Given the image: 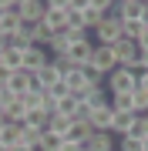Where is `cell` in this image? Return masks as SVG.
I'll list each match as a JSON object with an SVG mask.
<instances>
[{
    "label": "cell",
    "mask_w": 148,
    "mask_h": 151,
    "mask_svg": "<svg viewBox=\"0 0 148 151\" xmlns=\"http://www.w3.org/2000/svg\"><path fill=\"white\" fill-rule=\"evenodd\" d=\"M0 94H4V84H0Z\"/></svg>",
    "instance_id": "cell-44"
},
{
    "label": "cell",
    "mask_w": 148,
    "mask_h": 151,
    "mask_svg": "<svg viewBox=\"0 0 148 151\" xmlns=\"http://www.w3.org/2000/svg\"><path fill=\"white\" fill-rule=\"evenodd\" d=\"M64 84H67L71 94H81L84 87H91L88 77H84V67H67V70H64Z\"/></svg>",
    "instance_id": "cell-13"
},
{
    "label": "cell",
    "mask_w": 148,
    "mask_h": 151,
    "mask_svg": "<svg viewBox=\"0 0 148 151\" xmlns=\"http://www.w3.org/2000/svg\"><path fill=\"white\" fill-rule=\"evenodd\" d=\"M0 60H4V47H0Z\"/></svg>",
    "instance_id": "cell-43"
},
{
    "label": "cell",
    "mask_w": 148,
    "mask_h": 151,
    "mask_svg": "<svg viewBox=\"0 0 148 151\" xmlns=\"http://www.w3.org/2000/svg\"><path fill=\"white\" fill-rule=\"evenodd\" d=\"M118 138L111 134V131H94V134L84 141V151H115Z\"/></svg>",
    "instance_id": "cell-10"
},
{
    "label": "cell",
    "mask_w": 148,
    "mask_h": 151,
    "mask_svg": "<svg viewBox=\"0 0 148 151\" xmlns=\"http://www.w3.org/2000/svg\"><path fill=\"white\" fill-rule=\"evenodd\" d=\"M7 118H10L14 124H20L24 118H27V104H24V101H20V97H14V101H10V104H7Z\"/></svg>",
    "instance_id": "cell-21"
},
{
    "label": "cell",
    "mask_w": 148,
    "mask_h": 151,
    "mask_svg": "<svg viewBox=\"0 0 148 151\" xmlns=\"http://www.w3.org/2000/svg\"><path fill=\"white\" fill-rule=\"evenodd\" d=\"M135 121H138V111H115V128H111V134H115V138L128 134Z\"/></svg>",
    "instance_id": "cell-16"
},
{
    "label": "cell",
    "mask_w": 148,
    "mask_h": 151,
    "mask_svg": "<svg viewBox=\"0 0 148 151\" xmlns=\"http://www.w3.org/2000/svg\"><path fill=\"white\" fill-rule=\"evenodd\" d=\"M67 64L71 67H84V64H91V57H94V44H91V37L88 40H74L71 47H67Z\"/></svg>",
    "instance_id": "cell-4"
},
{
    "label": "cell",
    "mask_w": 148,
    "mask_h": 151,
    "mask_svg": "<svg viewBox=\"0 0 148 151\" xmlns=\"http://www.w3.org/2000/svg\"><path fill=\"white\" fill-rule=\"evenodd\" d=\"M51 94H54L57 101H61V97H67V94H71V91H67V84L61 81V84H54V87H51Z\"/></svg>",
    "instance_id": "cell-32"
},
{
    "label": "cell",
    "mask_w": 148,
    "mask_h": 151,
    "mask_svg": "<svg viewBox=\"0 0 148 151\" xmlns=\"http://www.w3.org/2000/svg\"><path fill=\"white\" fill-rule=\"evenodd\" d=\"M138 84H142V87H145V91H148V74H145V77H142V81H138Z\"/></svg>",
    "instance_id": "cell-38"
},
{
    "label": "cell",
    "mask_w": 148,
    "mask_h": 151,
    "mask_svg": "<svg viewBox=\"0 0 148 151\" xmlns=\"http://www.w3.org/2000/svg\"><path fill=\"white\" fill-rule=\"evenodd\" d=\"M4 17H7V7H0V20H4Z\"/></svg>",
    "instance_id": "cell-40"
},
{
    "label": "cell",
    "mask_w": 148,
    "mask_h": 151,
    "mask_svg": "<svg viewBox=\"0 0 148 151\" xmlns=\"http://www.w3.org/2000/svg\"><path fill=\"white\" fill-rule=\"evenodd\" d=\"M0 151H10V145H4V141H0Z\"/></svg>",
    "instance_id": "cell-41"
},
{
    "label": "cell",
    "mask_w": 148,
    "mask_h": 151,
    "mask_svg": "<svg viewBox=\"0 0 148 151\" xmlns=\"http://www.w3.org/2000/svg\"><path fill=\"white\" fill-rule=\"evenodd\" d=\"M101 20H104V14H98L94 7H88V10H84V27H88V30H94Z\"/></svg>",
    "instance_id": "cell-29"
},
{
    "label": "cell",
    "mask_w": 148,
    "mask_h": 151,
    "mask_svg": "<svg viewBox=\"0 0 148 151\" xmlns=\"http://www.w3.org/2000/svg\"><path fill=\"white\" fill-rule=\"evenodd\" d=\"M77 111H81V101H77V94H67L57 101V114H64V118H77Z\"/></svg>",
    "instance_id": "cell-17"
},
{
    "label": "cell",
    "mask_w": 148,
    "mask_h": 151,
    "mask_svg": "<svg viewBox=\"0 0 148 151\" xmlns=\"http://www.w3.org/2000/svg\"><path fill=\"white\" fill-rule=\"evenodd\" d=\"M115 7H118V4H115ZM91 34H94V44H118L121 37H125V20L118 17V10H111Z\"/></svg>",
    "instance_id": "cell-1"
},
{
    "label": "cell",
    "mask_w": 148,
    "mask_h": 151,
    "mask_svg": "<svg viewBox=\"0 0 148 151\" xmlns=\"http://www.w3.org/2000/svg\"><path fill=\"white\" fill-rule=\"evenodd\" d=\"M10 151H40V148H34V145H24V141H17V145H14Z\"/></svg>",
    "instance_id": "cell-35"
},
{
    "label": "cell",
    "mask_w": 148,
    "mask_h": 151,
    "mask_svg": "<svg viewBox=\"0 0 148 151\" xmlns=\"http://www.w3.org/2000/svg\"><path fill=\"white\" fill-rule=\"evenodd\" d=\"M44 14H47V4H44V0H24V4H20V17H24V20L44 24Z\"/></svg>",
    "instance_id": "cell-12"
},
{
    "label": "cell",
    "mask_w": 148,
    "mask_h": 151,
    "mask_svg": "<svg viewBox=\"0 0 148 151\" xmlns=\"http://www.w3.org/2000/svg\"><path fill=\"white\" fill-rule=\"evenodd\" d=\"M61 151H84V145H81V141H67V138H64V145H61Z\"/></svg>",
    "instance_id": "cell-34"
},
{
    "label": "cell",
    "mask_w": 148,
    "mask_h": 151,
    "mask_svg": "<svg viewBox=\"0 0 148 151\" xmlns=\"http://www.w3.org/2000/svg\"><path fill=\"white\" fill-rule=\"evenodd\" d=\"M44 111H47V114H57V97L51 94V91L44 94Z\"/></svg>",
    "instance_id": "cell-31"
},
{
    "label": "cell",
    "mask_w": 148,
    "mask_h": 151,
    "mask_svg": "<svg viewBox=\"0 0 148 151\" xmlns=\"http://www.w3.org/2000/svg\"><path fill=\"white\" fill-rule=\"evenodd\" d=\"M115 148H118V151H145V148H142V141H138V138H131V134H121Z\"/></svg>",
    "instance_id": "cell-26"
},
{
    "label": "cell",
    "mask_w": 148,
    "mask_h": 151,
    "mask_svg": "<svg viewBox=\"0 0 148 151\" xmlns=\"http://www.w3.org/2000/svg\"><path fill=\"white\" fill-rule=\"evenodd\" d=\"M111 108L115 111H135V91L131 94H115L111 97Z\"/></svg>",
    "instance_id": "cell-24"
},
{
    "label": "cell",
    "mask_w": 148,
    "mask_h": 151,
    "mask_svg": "<svg viewBox=\"0 0 148 151\" xmlns=\"http://www.w3.org/2000/svg\"><path fill=\"white\" fill-rule=\"evenodd\" d=\"M115 54H118V64L121 67H131L142 60V47H138V40H128V37H121L115 44Z\"/></svg>",
    "instance_id": "cell-6"
},
{
    "label": "cell",
    "mask_w": 148,
    "mask_h": 151,
    "mask_svg": "<svg viewBox=\"0 0 148 151\" xmlns=\"http://www.w3.org/2000/svg\"><path fill=\"white\" fill-rule=\"evenodd\" d=\"M142 64H145V67H148V50H142Z\"/></svg>",
    "instance_id": "cell-37"
},
{
    "label": "cell",
    "mask_w": 148,
    "mask_h": 151,
    "mask_svg": "<svg viewBox=\"0 0 148 151\" xmlns=\"http://www.w3.org/2000/svg\"><path fill=\"white\" fill-rule=\"evenodd\" d=\"M47 60H51V50L40 47V44H34V47L24 50V70H30V74H34V70H40Z\"/></svg>",
    "instance_id": "cell-9"
},
{
    "label": "cell",
    "mask_w": 148,
    "mask_h": 151,
    "mask_svg": "<svg viewBox=\"0 0 148 151\" xmlns=\"http://www.w3.org/2000/svg\"><path fill=\"white\" fill-rule=\"evenodd\" d=\"M115 151H118V148H115Z\"/></svg>",
    "instance_id": "cell-46"
},
{
    "label": "cell",
    "mask_w": 148,
    "mask_h": 151,
    "mask_svg": "<svg viewBox=\"0 0 148 151\" xmlns=\"http://www.w3.org/2000/svg\"><path fill=\"white\" fill-rule=\"evenodd\" d=\"M0 64H4V67H10V70H20V67H24V50H20V47H7Z\"/></svg>",
    "instance_id": "cell-20"
},
{
    "label": "cell",
    "mask_w": 148,
    "mask_h": 151,
    "mask_svg": "<svg viewBox=\"0 0 148 151\" xmlns=\"http://www.w3.org/2000/svg\"><path fill=\"white\" fill-rule=\"evenodd\" d=\"M10 4H14V0H0V7H10Z\"/></svg>",
    "instance_id": "cell-39"
},
{
    "label": "cell",
    "mask_w": 148,
    "mask_h": 151,
    "mask_svg": "<svg viewBox=\"0 0 148 151\" xmlns=\"http://www.w3.org/2000/svg\"><path fill=\"white\" fill-rule=\"evenodd\" d=\"M104 87H108L111 97H115V94H131L138 87V77H135L131 67H118V70H111V74L104 77Z\"/></svg>",
    "instance_id": "cell-2"
},
{
    "label": "cell",
    "mask_w": 148,
    "mask_h": 151,
    "mask_svg": "<svg viewBox=\"0 0 148 151\" xmlns=\"http://www.w3.org/2000/svg\"><path fill=\"white\" fill-rule=\"evenodd\" d=\"M30 87H34V74H30V70H24V67L20 70H10V77H7V91H10L14 97H24Z\"/></svg>",
    "instance_id": "cell-8"
},
{
    "label": "cell",
    "mask_w": 148,
    "mask_h": 151,
    "mask_svg": "<svg viewBox=\"0 0 148 151\" xmlns=\"http://www.w3.org/2000/svg\"><path fill=\"white\" fill-rule=\"evenodd\" d=\"M61 145H64V138L54 134V131H44V138H40V151H61Z\"/></svg>",
    "instance_id": "cell-23"
},
{
    "label": "cell",
    "mask_w": 148,
    "mask_h": 151,
    "mask_svg": "<svg viewBox=\"0 0 148 151\" xmlns=\"http://www.w3.org/2000/svg\"><path fill=\"white\" fill-rule=\"evenodd\" d=\"M61 81H64V74H61V67H54L51 60L40 70H34V87H40V91H51V87L61 84Z\"/></svg>",
    "instance_id": "cell-7"
},
{
    "label": "cell",
    "mask_w": 148,
    "mask_h": 151,
    "mask_svg": "<svg viewBox=\"0 0 148 151\" xmlns=\"http://www.w3.org/2000/svg\"><path fill=\"white\" fill-rule=\"evenodd\" d=\"M91 64L101 70L104 77L111 74V70H118V54H115V44H94V57H91Z\"/></svg>",
    "instance_id": "cell-3"
},
{
    "label": "cell",
    "mask_w": 148,
    "mask_h": 151,
    "mask_svg": "<svg viewBox=\"0 0 148 151\" xmlns=\"http://www.w3.org/2000/svg\"><path fill=\"white\" fill-rule=\"evenodd\" d=\"M135 111L138 114H148V91H145L142 84L135 87Z\"/></svg>",
    "instance_id": "cell-28"
},
{
    "label": "cell",
    "mask_w": 148,
    "mask_h": 151,
    "mask_svg": "<svg viewBox=\"0 0 148 151\" xmlns=\"http://www.w3.org/2000/svg\"><path fill=\"white\" fill-rule=\"evenodd\" d=\"M44 94H47V91H40V87H30V91L20 97V101L27 104V111H44Z\"/></svg>",
    "instance_id": "cell-18"
},
{
    "label": "cell",
    "mask_w": 148,
    "mask_h": 151,
    "mask_svg": "<svg viewBox=\"0 0 148 151\" xmlns=\"http://www.w3.org/2000/svg\"><path fill=\"white\" fill-rule=\"evenodd\" d=\"M0 141L14 148L17 141H20V124H14V121H10V124H4V128H0Z\"/></svg>",
    "instance_id": "cell-22"
},
{
    "label": "cell",
    "mask_w": 148,
    "mask_h": 151,
    "mask_svg": "<svg viewBox=\"0 0 148 151\" xmlns=\"http://www.w3.org/2000/svg\"><path fill=\"white\" fill-rule=\"evenodd\" d=\"M142 4H148V0H142Z\"/></svg>",
    "instance_id": "cell-45"
},
{
    "label": "cell",
    "mask_w": 148,
    "mask_h": 151,
    "mask_svg": "<svg viewBox=\"0 0 148 151\" xmlns=\"http://www.w3.org/2000/svg\"><path fill=\"white\" fill-rule=\"evenodd\" d=\"M91 124H94V131H111V128H115V108L104 104V108L91 111Z\"/></svg>",
    "instance_id": "cell-14"
},
{
    "label": "cell",
    "mask_w": 148,
    "mask_h": 151,
    "mask_svg": "<svg viewBox=\"0 0 148 151\" xmlns=\"http://www.w3.org/2000/svg\"><path fill=\"white\" fill-rule=\"evenodd\" d=\"M77 101H81V108H88V111H98L104 108V104H111V94H108V87H84L81 94H77Z\"/></svg>",
    "instance_id": "cell-5"
},
{
    "label": "cell",
    "mask_w": 148,
    "mask_h": 151,
    "mask_svg": "<svg viewBox=\"0 0 148 151\" xmlns=\"http://www.w3.org/2000/svg\"><path fill=\"white\" fill-rule=\"evenodd\" d=\"M138 47H142V50H148V30L142 34V37H138Z\"/></svg>",
    "instance_id": "cell-36"
},
{
    "label": "cell",
    "mask_w": 148,
    "mask_h": 151,
    "mask_svg": "<svg viewBox=\"0 0 148 151\" xmlns=\"http://www.w3.org/2000/svg\"><path fill=\"white\" fill-rule=\"evenodd\" d=\"M142 148H145V151H148V138H145V141H142Z\"/></svg>",
    "instance_id": "cell-42"
},
{
    "label": "cell",
    "mask_w": 148,
    "mask_h": 151,
    "mask_svg": "<svg viewBox=\"0 0 148 151\" xmlns=\"http://www.w3.org/2000/svg\"><path fill=\"white\" fill-rule=\"evenodd\" d=\"M115 4H118V0H91V7H94L98 14H104V17H108L111 10H115Z\"/></svg>",
    "instance_id": "cell-30"
},
{
    "label": "cell",
    "mask_w": 148,
    "mask_h": 151,
    "mask_svg": "<svg viewBox=\"0 0 148 151\" xmlns=\"http://www.w3.org/2000/svg\"><path fill=\"white\" fill-rule=\"evenodd\" d=\"M44 27H47L51 34H64V30H67V10H54V7H47Z\"/></svg>",
    "instance_id": "cell-15"
},
{
    "label": "cell",
    "mask_w": 148,
    "mask_h": 151,
    "mask_svg": "<svg viewBox=\"0 0 148 151\" xmlns=\"http://www.w3.org/2000/svg\"><path fill=\"white\" fill-rule=\"evenodd\" d=\"M118 17L121 20H145V4L142 0H118Z\"/></svg>",
    "instance_id": "cell-11"
},
{
    "label": "cell",
    "mask_w": 148,
    "mask_h": 151,
    "mask_svg": "<svg viewBox=\"0 0 148 151\" xmlns=\"http://www.w3.org/2000/svg\"><path fill=\"white\" fill-rule=\"evenodd\" d=\"M47 7H54V10H71V0H44Z\"/></svg>",
    "instance_id": "cell-33"
},
{
    "label": "cell",
    "mask_w": 148,
    "mask_h": 151,
    "mask_svg": "<svg viewBox=\"0 0 148 151\" xmlns=\"http://www.w3.org/2000/svg\"><path fill=\"white\" fill-rule=\"evenodd\" d=\"M71 121H74V118H64V114H51V121H47V131H54V134L67 138V131H71Z\"/></svg>",
    "instance_id": "cell-19"
},
{
    "label": "cell",
    "mask_w": 148,
    "mask_h": 151,
    "mask_svg": "<svg viewBox=\"0 0 148 151\" xmlns=\"http://www.w3.org/2000/svg\"><path fill=\"white\" fill-rule=\"evenodd\" d=\"M145 30H148L145 20H125V37H128V40H138Z\"/></svg>",
    "instance_id": "cell-25"
},
{
    "label": "cell",
    "mask_w": 148,
    "mask_h": 151,
    "mask_svg": "<svg viewBox=\"0 0 148 151\" xmlns=\"http://www.w3.org/2000/svg\"><path fill=\"white\" fill-rule=\"evenodd\" d=\"M84 77H88V84H91V87H101V84H104V74H101L94 64H84Z\"/></svg>",
    "instance_id": "cell-27"
}]
</instances>
